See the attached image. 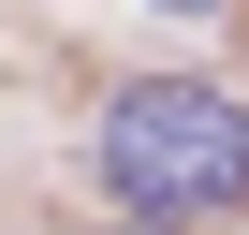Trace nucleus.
Wrapping results in <instances>:
<instances>
[{
    "label": "nucleus",
    "instance_id": "nucleus-2",
    "mask_svg": "<svg viewBox=\"0 0 249 235\" xmlns=\"http://www.w3.org/2000/svg\"><path fill=\"white\" fill-rule=\"evenodd\" d=\"M147 15H220V0H147Z\"/></svg>",
    "mask_w": 249,
    "mask_h": 235
},
{
    "label": "nucleus",
    "instance_id": "nucleus-1",
    "mask_svg": "<svg viewBox=\"0 0 249 235\" xmlns=\"http://www.w3.org/2000/svg\"><path fill=\"white\" fill-rule=\"evenodd\" d=\"M103 176L132 220H220L249 206V103H220L205 74H147L103 103Z\"/></svg>",
    "mask_w": 249,
    "mask_h": 235
},
{
    "label": "nucleus",
    "instance_id": "nucleus-3",
    "mask_svg": "<svg viewBox=\"0 0 249 235\" xmlns=\"http://www.w3.org/2000/svg\"><path fill=\"white\" fill-rule=\"evenodd\" d=\"M117 235H161V220H117Z\"/></svg>",
    "mask_w": 249,
    "mask_h": 235
}]
</instances>
